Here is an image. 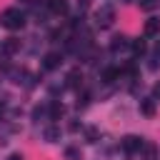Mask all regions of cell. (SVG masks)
<instances>
[{"label":"cell","instance_id":"cell-18","mask_svg":"<svg viewBox=\"0 0 160 160\" xmlns=\"http://www.w3.org/2000/svg\"><path fill=\"white\" fill-rule=\"evenodd\" d=\"M158 5V0H140V8H145V10H152Z\"/></svg>","mask_w":160,"mask_h":160},{"label":"cell","instance_id":"cell-1","mask_svg":"<svg viewBox=\"0 0 160 160\" xmlns=\"http://www.w3.org/2000/svg\"><path fill=\"white\" fill-rule=\"evenodd\" d=\"M0 22H2V28H8V30H20V28L25 25V12H22L20 8H8V10L0 15Z\"/></svg>","mask_w":160,"mask_h":160},{"label":"cell","instance_id":"cell-9","mask_svg":"<svg viewBox=\"0 0 160 160\" xmlns=\"http://www.w3.org/2000/svg\"><path fill=\"white\" fill-rule=\"evenodd\" d=\"M128 48H130V40H128L125 35H115L112 42H110V50H112V52H120V50H128Z\"/></svg>","mask_w":160,"mask_h":160},{"label":"cell","instance_id":"cell-8","mask_svg":"<svg viewBox=\"0 0 160 160\" xmlns=\"http://www.w3.org/2000/svg\"><path fill=\"white\" fill-rule=\"evenodd\" d=\"M48 10L52 15H65L68 12V0H48Z\"/></svg>","mask_w":160,"mask_h":160},{"label":"cell","instance_id":"cell-5","mask_svg":"<svg viewBox=\"0 0 160 160\" xmlns=\"http://www.w3.org/2000/svg\"><path fill=\"white\" fill-rule=\"evenodd\" d=\"M65 115V105L60 102V100H50V105H48V118L50 120H60Z\"/></svg>","mask_w":160,"mask_h":160},{"label":"cell","instance_id":"cell-11","mask_svg":"<svg viewBox=\"0 0 160 160\" xmlns=\"http://www.w3.org/2000/svg\"><path fill=\"white\" fill-rule=\"evenodd\" d=\"M140 112L148 115V118H152V115H155V98H145V100H140Z\"/></svg>","mask_w":160,"mask_h":160},{"label":"cell","instance_id":"cell-3","mask_svg":"<svg viewBox=\"0 0 160 160\" xmlns=\"http://www.w3.org/2000/svg\"><path fill=\"white\" fill-rule=\"evenodd\" d=\"M142 138L140 135H125L122 140H120V145H122V150L125 152H140V148H142Z\"/></svg>","mask_w":160,"mask_h":160},{"label":"cell","instance_id":"cell-17","mask_svg":"<svg viewBox=\"0 0 160 160\" xmlns=\"http://www.w3.org/2000/svg\"><path fill=\"white\" fill-rule=\"evenodd\" d=\"M65 158L68 160H80V150L78 148H65Z\"/></svg>","mask_w":160,"mask_h":160},{"label":"cell","instance_id":"cell-6","mask_svg":"<svg viewBox=\"0 0 160 160\" xmlns=\"http://www.w3.org/2000/svg\"><path fill=\"white\" fill-rule=\"evenodd\" d=\"M142 32H145L148 38H152V35H160V18H148V20H145V28H142Z\"/></svg>","mask_w":160,"mask_h":160},{"label":"cell","instance_id":"cell-21","mask_svg":"<svg viewBox=\"0 0 160 160\" xmlns=\"http://www.w3.org/2000/svg\"><path fill=\"white\" fill-rule=\"evenodd\" d=\"M2 115H5V105L0 102V118H2Z\"/></svg>","mask_w":160,"mask_h":160},{"label":"cell","instance_id":"cell-14","mask_svg":"<svg viewBox=\"0 0 160 160\" xmlns=\"http://www.w3.org/2000/svg\"><path fill=\"white\" fill-rule=\"evenodd\" d=\"M118 78H120V70H115V68L102 70V80H105V82H112V80H118Z\"/></svg>","mask_w":160,"mask_h":160},{"label":"cell","instance_id":"cell-19","mask_svg":"<svg viewBox=\"0 0 160 160\" xmlns=\"http://www.w3.org/2000/svg\"><path fill=\"white\" fill-rule=\"evenodd\" d=\"M152 98H155V100H160V80H158V82H155V88H152Z\"/></svg>","mask_w":160,"mask_h":160},{"label":"cell","instance_id":"cell-10","mask_svg":"<svg viewBox=\"0 0 160 160\" xmlns=\"http://www.w3.org/2000/svg\"><path fill=\"white\" fill-rule=\"evenodd\" d=\"M18 50H20V40H18V38H8V40L2 42V52H5V55H15Z\"/></svg>","mask_w":160,"mask_h":160},{"label":"cell","instance_id":"cell-12","mask_svg":"<svg viewBox=\"0 0 160 160\" xmlns=\"http://www.w3.org/2000/svg\"><path fill=\"white\" fill-rule=\"evenodd\" d=\"M42 138H45V142H58V140H60V128L48 125V128L42 130Z\"/></svg>","mask_w":160,"mask_h":160},{"label":"cell","instance_id":"cell-20","mask_svg":"<svg viewBox=\"0 0 160 160\" xmlns=\"http://www.w3.org/2000/svg\"><path fill=\"white\" fill-rule=\"evenodd\" d=\"M8 160H22V155L20 152H12V155H8Z\"/></svg>","mask_w":160,"mask_h":160},{"label":"cell","instance_id":"cell-13","mask_svg":"<svg viewBox=\"0 0 160 160\" xmlns=\"http://www.w3.org/2000/svg\"><path fill=\"white\" fill-rule=\"evenodd\" d=\"M130 50H132L135 55H145V50H148V48H145V42H142V40H130Z\"/></svg>","mask_w":160,"mask_h":160},{"label":"cell","instance_id":"cell-4","mask_svg":"<svg viewBox=\"0 0 160 160\" xmlns=\"http://www.w3.org/2000/svg\"><path fill=\"white\" fill-rule=\"evenodd\" d=\"M60 62H62L60 52H45V58H42V68L45 70H55V68H60Z\"/></svg>","mask_w":160,"mask_h":160},{"label":"cell","instance_id":"cell-22","mask_svg":"<svg viewBox=\"0 0 160 160\" xmlns=\"http://www.w3.org/2000/svg\"><path fill=\"white\" fill-rule=\"evenodd\" d=\"M155 52H158V55H160V40H158V45H155Z\"/></svg>","mask_w":160,"mask_h":160},{"label":"cell","instance_id":"cell-16","mask_svg":"<svg viewBox=\"0 0 160 160\" xmlns=\"http://www.w3.org/2000/svg\"><path fill=\"white\" fill-rule=\"evenodd\" d=\"M85 138H88V142H98V138H100L98 128H88V130H85Z\"/></svg>","mask_w":160,"mask_h":160},{"label":"cell","instance_id":"cell-7","mask_svg":"<svg viewBox=\"0 0 160 160\" xmlns=\"http://www.w3.org/2000/svg\"><path fill=\"white\" fill-rule=\"evenodd\" d=\"M65 85H68V88H80V85H82V72H80L78 68L70 70V72L65 75Z\"/></svg>","mask_w":160,"mask_h":160},{"label":"cell","instance_id":"cell-2","mask_svg":"<svg viewBox=\"0 0 160 160\" xmlns=\"http://www.w3.org/2000/svg\"><path fill=\"white\" fill-rule=\"evenodd\" d=\"M112 20H115V10H112L110 5H102V8L95 10V25H98V28H110Z\"/></svg>","mask_w":160,"mask_h":160},{"label":"cell","instance_id":"cell-15","mask_svg":"<svg viewBox=\"0 0 160 160\" xmlns=\"http://www.w3.org/2000/svg\"><path fill=\"white\" fill-rule=\"evenodd\" d=\"M140 150L145 152V158H148V160H155V152H158V150H155V145H152V142H142V148H140Z\"/></svg>","mask_w":160,"mask_h":160}]
</instances>
